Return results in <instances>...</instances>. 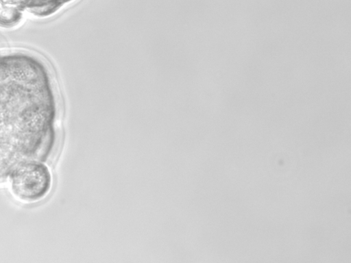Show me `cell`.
Returning a JSON list of instances; mask_svg holds the SVG:
<instances>
[{
    "label": "cell",
    "instance_id": "cell-1",
    "mask_svg": "<svg viewBox=\"0 0 351 263\" xmlns=\"http://www.w3.org/2000/svg\"><path fill=\"white\" fill-rule=\"evenodd\" d=\"M57 104L48 70L32 54H0V180L21 162H47L56 145Z\"/></svg>",
    "mask_w": 351,
    "mask_h": 263
},
{
    "label": "cell",
    "instance_id": "cell-2",
    "mask_svg": "<svg viewBox=\"0 0 351 263\" xmlns=\"http://www.w3.org/2000/svg\"><path fill=\"white\" fill-rule=\"evenodd\" d=\"M9 187L12 195L25 203H35L49 194L53 177L45 162L29 160L19 164L11 172Z\"/></svg>",
    "mask_w": 351,
    "mask_h": 263
}]
</instances>
